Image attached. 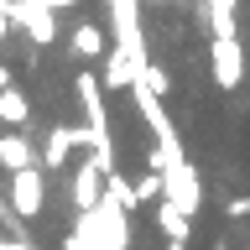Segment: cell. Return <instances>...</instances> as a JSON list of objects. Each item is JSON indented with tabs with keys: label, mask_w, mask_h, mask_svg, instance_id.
<instances>
[{
	"label": "cell",
	"mask_w": 250,
	"mask_h": 250,
	"mask_svg": "<svg viewBox=\"0 0 250 250\" xmlns=\"http://www.w3.org/2000/svg\"><path fill=\"white\" fill-rule=\"evenodd\" d=\"M214 62H219V83H224V89L240 83V52H234V42H219L214 47Z\"/></svg>",
	"instance_id": "1"
}]
</instances>
